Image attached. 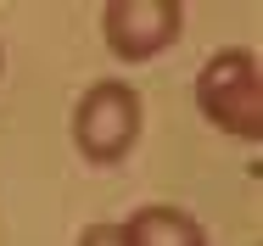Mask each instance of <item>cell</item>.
<instances>
[{
	"label": "cell",
	"mask_w": 263,
	"mask_h": 246,
	"mask_svg": "<svg viewBox=\"0 0 263 246\" xmlns=\"http://www.w3.org/2000/svg\"><path fill=\"white\" fill-rule=\"evenodd\" d=\"M185 6L179 0H106L101 6V34L118 62H152L157 50L179 40Z\"/></svg>",
	"instance_id": "obj_3"
},
{
	"label": "cell",
	"mask_w": 263,
	"mask_h": 246,
	"mask_svg": "<svg viewBox=\"0 0 263 246\" xmlns=\"http://www.w3.org/2000/svg\"><path fill=\"white\" fill-rule=\"evenodd\" d=\"M196 106L213 129L230 140H258L263 135V79L252 50H218L196 73Z\"/></svg>",
	"instance_id": "obj_1"
},
{
	"label": "cell",
	"mask_w": 263,
	"mask_h": 246,
	"mask_svg": "<svg viewBox=\"0 0 263 246\" xmlns=\"http://www.w3.org/2000/svg\"><path fill=\"white\" fill-rule=\"evenodd\" d=\"M79 246H129V235H123V224H90Z\"/></svg>",
	"instance_id": "obj_5"
},
{
	"label": "cell",
	"mask_w": 263,
	"mask_h": 246,
	"mask_svg": "<svg viewBox=\"0 0 263 246\" xmlns=\"http://www.w3.org/2000/svg\"><path fill=\"white\" fill-rule=\"evenodd\" d=\"M73 140L84 151V162H96V168L123 162L129 146L140 140V96L129 84H118V79L90 84L79 112H73Z\"/></svg>",
	"instance_id": "obj_2"
},
{
	"label": "cell",
	"mask_w": 263,
	"mask_h": 246,
	"mask_svg": "<svg viewBox=\"0 0 263 246\" xmlns=\"http://www.w3.org/2000/svg\"><path fill=\"white\" fill-rule=\"evenodd\" d=\"M129 246H208L202 224L179 207H140L129 224H123Z\"/></svg>",
	"instance_id": "obj_4"
}]
</instances>
